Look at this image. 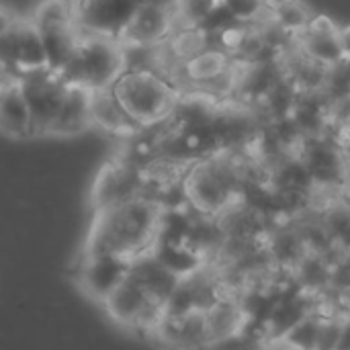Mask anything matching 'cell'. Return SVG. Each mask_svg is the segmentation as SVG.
<instances>
[{
  "label": "cell",
  "instance_id": "cell-5",
  "mask_svg": "<svg viewBox=\"0 0 350 350\" xmlns=\"http://www.w3.org/2000/svg\"><path fill=\"white\" fill-rule=\"evenodd\" d=\"M33 119V137L49 135L62 107L68 82L51 68L21 74L16 78Z\"/></svg>",
  "mask_w": 350,
  "mask_h": 350
},
{
  "label": "cell",
  "instance_id": "cell-7",
  "mask_svg": "<svg viewBox=\"0 0 350 350\" xmlns=\"http://www.w3.org/2000/svg\"><path fill=\"white\" fill-rule=\"evenodd\" d=\"M142 2L144 0H72L76 29L82 35L119 41Z\"/></svg>",
  "mask_w": 350,
  "mask_h": 350
},
{
  "label": "cell",
  "instance_id": "cell-11",
  "mask_svg": "<svg viewBox=\"0 0 350 350\" xmlns=\"http://www.w3.org/2000/svg\"><path fill=\"white\" fill-rule=\"evenodd\" d=\"M230 66H232V55L228 51L211 45L209 49L201 51L199 55L191 57L189 62H185L178 68L174 84L180 80V82H189V84L197 86V90H205L217 78H221L230 70Z\"/></svg>",
  "mask_w": 350,
  "mask_h": 350
},
{
  "label": "cell",
  "instance_id": "cell-9",
  "mask_svg": "<svg viewBox=\"0 0 350 350\" xmlns=\"http://www.w3.org/2000/svg\"><path fill=\"white\" fill-rule=\"evenodd\" d=\"M90 121L92 127L121 137H135L144 131L125 113V109L121 107V103L117 100L111 88L90 92Z\"/></svg>",
  "mask_w": 350,
  "mask_h": 350
},
{
  "label": "cell",
  "instance_id": "cell-14",
  "mask_svg": "<svg viewBox=\"0 0 350 350\" xmlns=\"http://www.w3.org/2000/svg\"><path fill=\"white\" fill-rule=\"evenodd\" d=\"M18 16H14L8 8H4V6H0V37L14 25V21H16Z\"/></svg>",
  "mask_w": 350,
  "mask_h": 350
},
{
  "label": "cell",
  "instance_id": "cell-10",
  "mask_svg": "<svg viewBox=\"0 0 350 350\" xmlns=\"http://www.w3.org/2000/svg\"><path fill=\"white\" fill-rule=\"evenodd\" d=\"M92 127L90 121V90L78 86V84H68L62 107L57 111V117L51 125L49 135H59V137H70L84 133Z\"/></svg>",
  "mask_w": 350,
  "mask_h": 350
},
{
  "label": "cell",
  "instance_id": "cell-4",
  "mask_svg": "<svg viewBox=\"0 0 350 350\" xmlns=\"http://www.w3.org/2000/svg\"><path fill=\"white\" fill-rule=\"evenodd\" d=\"M125 68V47L121 41L80 33L70 59L57 74L68 84H78L92 92L111 88Z\"/></svg>",
  "mask_w": 350,
  "mask_h": 350
},
{
  "label": "cell",
  "instance_id": "cell-13",
  "mask_svg": "<svg viewBox=\"0 0 350 350\" xmlns=\"http://www.w3.org/2000/svg\"><path fill=\"white\" fill-rule=\"evenodd\" d=\"M213 45V35L203 25H183L172 31V35L166 39V47L172 55V59L183 66L191 57L199 55L201 51L209 49Z\"/></svg>",
  "mask_w": 350,
  "mask_h": 350
},
{
  "label": "cell",
  "instance_id": "cell-17",
  "mask_svg": "<svg viewBox=\"0 0 350 350\" xmlns=\"http://www.w3.org/2000/svg\"><path fill=\"white\" fill-rule=\"evenodd\" d=\"M12 82V78H8V76H4V74H0V98H2V94L6 92V88H8V84Z\"/></svg>",
  "mask_w": 350,
  "mask_h": 350
},
{
  "label": "cell",
  "instance_id": "cell-6",
  "mask_svg": "<svg viewBox=\"0 0 350 350\" xmlns=\"http://www.w3.org/2000/svg\"><path fill=\"white\" fill-rule=\"evenodd\" d=\"M135 197H144V180L139 166L129 162L123 156L107 162L90 189V211H103L107 207L131 201Z\"/></svg>",
  "mask_w": 350,
  "mask_h": 350
},
{
  "label": "cell",
  "instance_id": "cell-2",
  "mask_svg": "<svg viewBox=\"0 0 350 350\" xmlns=\"http://www.w3.org/2000/svg\"><path fill=\"white\" fill-rule=\"evenodd\" d=\"M162 213L164 207L150 197H135L92 213L78 256L133 265L154 252Z\"/></svg>",
  "mask_w": 350,
  "mask_h": 350
},
{
  "label": "cell",
  "instance_id": "cell-16",
  "mask_svg": "<svg viewBox=\"0 0 350 350\" xmlns=\"http://www.w3.org/2000/svg\"><path fill=\"white\" fill-rule=\"evenodd\" d=\"M291 2H295V0H265V4L269 8H273V10H277V8H281L285 4H291Z\"/></svg>",
  "mask_w": 350,
  "mask_h": 350
},
{
  "label": "cell",
  "instance_id": "cell-8",
  "mask_svg": "<svg viewBox=\"0 0 350 350\" xmlns=\"http://www.w3.org/2000/svg\"><path fill=\"white\" fill-rule=\"evenodd\" d=\"M176 29L174 6L142 2L121 33V45L127 47H152L166 41Z\"/></svg>",
  "mask_w": 350,
  "mask_h": 350
},
{
  "label": "cell",
  "instance_id": "cell-15",
  "mask_svg": "<svg viewBox=\"0 0 350 350\" xmlns=\"http://www.w3.org/2000/svg\"><path fill=\"white\" fill-rule=\"evenodd\" d=\"M340 47H342V53H345V59L347 64H350V25L340 29Z\"/></svg>",
  "mask_w": 350,
  "mask_h": 350
},
{
  "label": "cell",
  "instance_id": "cell-1",
  "mask_svg": "<svg viewBox=\"0 0 350 350\" xmlns=\"http://www.w3.org/2000/svg\"><path fill=\"white\" fill-rule=\"evenodd\" d=\"M178 281L180 275L168 269L152 252L129 267L98 310L119 330L148 340L162 322Z\"/></svg>",
  "mask_w": 350,
  "mask_h": 350
},
{
  "label": "cell",
  "instance_id": "cell-3",
  "mask_svg": "<svg viewBox=\"0 0 350 350\" xmlns=\"http://www.w3.org/2000/svg\"><path fill=\"white\" fill-rule=\"evenodd\" d=\"M111 90L142 129L166 121L180 100V88L150 68H127Z\"/></svg>",
  "mask_w": 350,
  "mask_h": 350
},
{
  "label": "cell",
  "instance_id": "cell-12",
  "mask_svg": "<svg viewBox=\"0 0 350 350\" xmlns=\"http://www.w3.org/2000/svg\"><path fill=\"white\" fill-rule=\"evenodd\" d=\"M0 133L12 139L33 137V119L16 80H12L0 98Z\"/></svg>",
  "mask_w": 350,
  "mask_h": 350
}]
</instances>
